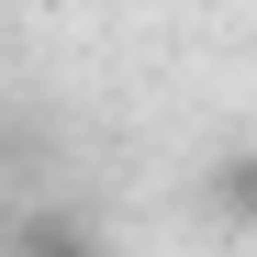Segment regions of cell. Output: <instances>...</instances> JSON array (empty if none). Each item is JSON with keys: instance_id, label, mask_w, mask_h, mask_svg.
<instances>
[{"instance_id": "6da1fadb", "label": "cell", "mask_w": 257, "mask_h": 257, "mask_svg": "<svg viewBox=\"0 0 257 257\" xmlns=\"http://www.w3.org/2000/svg\"><path fill=\"white\" fill-rule=\"evenodd\" d=\"M12 257H101V246H90V224H78V212L45 201V212H23V224H12Z\"/></svg>"}, {"instance_id": "7a4b0ae2", "label": "cell", "mask_w": 257, "mask_h": 257, "mask_svg": "<svg viewBox=\"0 0 257 257\" xmlns=\"http://www.w3.org/2000/svg\"><path fill=\"white\" fill-rule=\"evenodd\" d=\"M212 212H224L235 235H257V146H235V157H212Z\"/></svg>"}]
</instances>
